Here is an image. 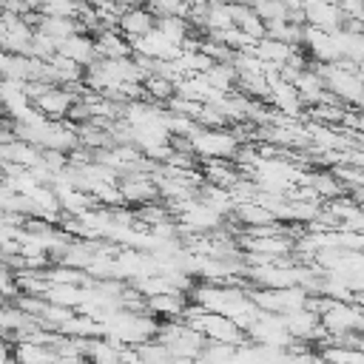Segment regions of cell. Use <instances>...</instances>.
Masks as SVG:
<instances>
[{
    "label": "cell",
    "mask_w": 364,
    "mask_h": 364,
    "mask_svg": "<svg viewBox=\"0 0 364 364\" xmlns=\"http://www.w3.org/2000/svg\"><path fill=\"white\" fill-rule=\"evenodd\" d=\"M60 54L68 57V60H74V63H80L82 68H88V65L100 57V54H97V43H94V37H88V34H74V37L63 40V43H60Z\"/></svg>",
    "instance_id": "obj_5"
},
{
    "label": "cell",
    "mask_w": 364,
    "mask_h": 364,
    "mask_svg": "<svg viewBox=\"0 0 364 364\" xmlns=\"http://www.w3.org/2000/svg\"><path fill=\"white\" fill-rule=\"evenodd\" d=\"M94 43H97V54L105 57V60H128V57H134V46L119 28L100 31L94 37Z\"/></svg>",
    "instance_id": "obj_3"
},
{
    "label": "cell",
    "mask_w": 364,
    "mask_h": 364,
    "mask_svg": "<svg viewBox=\"0 0 364 364\" xmlns=\"http://www.w3.org/2000/svg\"><path fill=\"white\" fill-rule=\"evenodd\" d=\"M216 3H222V6H239V3H247V0H216Z\"/></svg>",
    "instance_id": "obj_6"
},
{
    "label": "cell",
    "mask_w": 364,
    "mask_h": 364,
    "mask_svg": "<svg viewBox=\"0 0 364 364\" xmlns=\"http://www.w3.org/2000/svg\"><path fill=\"white\" fill-rule=\"evenodd\" d=\"M156 28V17L145 9V6H139V9H128L125 14H122V20H119V31L134 43V40H139V37H145V34H151Z\"/></svg>",
    "instance_id": "obj_4"
},
{
    "label": "cell",
    "mask_w": 364,
    "mask_h": 364,
    "mask_svg": "<svg viewBox=\"0 0 364 364\" xmlns=\"http://www.w3.org/2000/svg\"><path fill=\"white\" fill-rule=\"evenodd\" d=\"M156 341H162L173 358L188 361V364H191V361L205 350V344H208V338H205L199 330H193L185 318L162 321V324H159V333H156Z\"/></svg>",
    "instance_id": "obj_1"
},
{
    "label": "cell",
    "mask_w": 364,
    "mask_h": 364,
    "mask_svg": "<svg viewBox=\"0 0 364 364\" xmlns=\"http://www.w3.org/2000/svg\"><path fill=\"white\" fill-rule=\"evenodd\" d=\"M119 193H122V202L134 205V208H142V205L159 199L156 179H154V173H145V171L119 176Z\"/></svg>",
    "instance_id": "obj_2"
}]
</instances>
